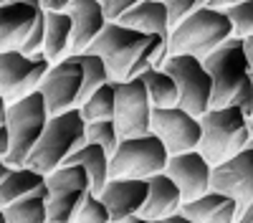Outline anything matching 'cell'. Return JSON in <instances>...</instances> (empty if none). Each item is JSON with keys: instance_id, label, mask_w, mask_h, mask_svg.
Segmentation results:
<instances>
[{"instance_id": "obj_1", "label": "cell", "mask_w": 253, "mask_h": 223, "mask_svg": "<svg viewBox=\"0 0 253 223\" xmlns=\"http://www.w3.org/2000/svg\"><path fill=\"white\" fill-rule=\"evenodd\" d=\"M89 51L107 61L112 81H129L142 76L147 69H160L165 64V58L170 56V38L142 33L122 26L119 20H109Z\"/></svg>"}, {"instance_id": "obj_2", "label": "cell", "mask_w": 253, "mask_h": 223, "mask_svg": "<svg viewBox=\"0 0 253 223\" xmlns=\"http://www.w3.org/2000/svg\"><path fill=\"white\" fill-rule=\"evenodd\" d=\"M203 64L213 79V107L236 104L253 119V74L246 53V38L233 36Z\"/></svg>"}, {"instance_id": "obj_3", "label": "cell", "mask_w": 253, "mask_h": 223, "mask_svg": "<svg viewBox=\"0 0 253 223\" xmlns=\"http://www.w3.org/2000/svg\"><path fill=\"white\" fill-rule=\"evenodd\" d=\"M233 36H236V26L228 10L205 5L195 13H190L187 18H182L170 31V53H190L205 61Z\"/></svg>"}, {"instance_id": "obj_4", "label": "cell", "mask_w": 253, "mask_h": 223, "mask_svg": "<svg viewBox=\"0 0 253 223\" xmlns=\"http://www.w3.org/2000/svg\"><path fill=\"white\" fill-rule=\"evenodd\" d=\"M200 125H203V139L198 150L208 157L213 168L238 155L253 139L251 117H246V112L236 104L213 107L200 117Z\"/></svg>"}, {"instance_id": "obj_5", "label": "cell", "mask_w": 253, "mask_h": 223, "mask_svg": "<svg viewBox=\"0 0 253 223\" xmlns=\"http://www.w3.org/2000/svg\"><path fill=\"white\" fill-rule=\"evenodd\" d=\"M84 145H86V119H84L81 109L53 114L26 165L48 175L61 165H66V160Z\"/></svg>"}, {"instance_id": "obj_6", "label": "cell", "mask_w": 253, "mask_h": 223, "mask_svg": "<svg viewBox=\"0 0 253 223\" xmlns=\"http://www.w3.org/2000/svg\"><path fill=\"white\" fill-rule=\"evenodd\" d=\"M48 104H46V96L41 91H33L23 99L13 101V104H5L3 112V122L10 130V152L3 157V162L8 165H26L31 152L36 150L41 134L46 132L48 127Z\"/></svg>"}, {"instance_id": "obj_7", "label": "cell", "mask_w": 253, "mask_h": 223, "mask_svg": "<svg viewBox=\"0 0 253 223\" xmlns=\"http://www.w3.org/2000/svg\"><path fill=\"white\" fill-rule=\"evenodd\" d=\"M177 81L180 89V107L190 114L203 117L213 109V79L205 69L203 58L190 53H170L160 66Z\"/></svg>"}, {"instance_id": "obj_8", "label": "cell", "mask_w": 253, "mask_h": 223, "mask_svg": "<svg viewBox=\"0 0 253 223\" xmlns=\"http://www.w3.org/2000/svg\"><path fill=\"white\" fill-rule=\"evenodd\" d=\"M170 150L165 142L150 132L142 137H124L119 150L112 155V178H152L167 170Z\"/></svg>"}, {"instance_id": "obj_9", "label": "cell", "mask_w": 253, "mask_h": 223, "mask_svg": "<svg viewBox=\"0 0 253 223\" xmlns=\"http://www.w3.org/2000/svg\"><path fill=\"white\" fill-rule=\"evenodd\" d=\"M51 66L53 61L43 51L33 56L23 51H0V91H3V101L13 104V101L33 91H41V84H43Z\"/></svg>"}, {"instance_id": "obj_10", "label": "cell", "mask_w": 253, "mask_h": 223, "mask_svg": "<svg viewBox=\"0 0 253 223\" xmlns=\"http://www.w3.org/2000/svg\"><path fill=\"white\" fill-rule=\"evenodd\" d=\"M48 188V223H74L81 203L94 190L91 175L81 165H61L46 175Z\"/></svg>"}, {"instance_id": "obj_11", "label": "cell", "mask_w": 253, "mask_h": 223, "mask_svg": "<svg viewBox=\"0 0 253 223\" xmlns=\"http://www.w3.org/2000/svg\"><path fill=\"white\" fill-rule=\"evenodd\" d=\"M117 84V112L114 122L117 130L124 137H142L152 132V112L155 104L150 99L144 79H129V81H114Z\"/></svg>"}, {"instance_id": "obj_12", "label": "cell", "mask_w": 253, "mask_h": 223, "mask_svg": "<svg viewBox=\"0 0 253 223\" xmlns=\"http://www.w3.org/2000/svg\"><path fill=\"white\" fill-rule=\"evenodd\" d=\"M152 132L165 142V147L170 150V155L198 150L200 139H203L200 117L190 114L182 107H155Z\"/></svg>"}, {"instance_id": "obj_13", "label": "cell", "mask_w": 253, "mask_h": 223, "mask_svg": "<svg viewBox=\"0 0 253 223\" xmlns=\"http://www.w3.org/2000/svg\"><path fill=\"white\" fill-rule=\"evenodd\" d=\"M81 89H84V69L71 56L53 64L43 79V84H41V94L46 96L51 117L63 114L69 109H79L81 107Z\"/></svg>"}, {"instance_id": "obj_14", "label": "cell", "mask_w": 253, "mask_h": 223, "mask_svg": "<svg viewBox=\"0 0 253 223\" xmlns=\"http://www.w3.org/2000/svg\"><path fill=\"white\" fill-rule=\"evenodd\" d=\"M210 190L230 195L241 211L253 200V142H248V147H243L238 155L213 168Z\"/></svg>"}, {"instance_id": "obj_15", "label": "cell", "mask_w": 253, "mask_h": 223, "mask_svg": "<svg viewBox=\"0 0 253 223\" xmlns=\"http://www.w3.org/2000/svg\"><path fill=\"white\" fill-rule=\"evenodd\" d=\"M165 173L177 182L185 203L205 195L210 190V180H213V165H210L208 157L200 150L170 155V162H167Z\"/></svg>"}, {"instance_id": "obj_16", "label": "cell", "mask_w": 253, "mask_h": 223, "mask_svg": "<svg viewBox=\"0 0 253 223\" xmlns=\"http://www.w3.org/2000/svg\"><path fill=\"white\" fill-rule=\"evenodd\" d=\"M147 195H150V178H112L101 190V200L109 206L112 223L139 216Z\"/></svg>"}, {"instance_id": "obj_17", "label": "cell", "mask_w": 253, "mask_h": 223, "mask_svg": "<svg viewBox=\"0 0 253 223\" xmlns=\"http://www.w3.org/2000/svg\"><path fill=\"white\" fill-rule=\"evenodd\" d=\"M43 8L20 3V0H3L0 3V51H20L28 36L33 33Z\"/></svg>"}, {"instance_id": "obj_18", "label": "cell", "mask_w": 253, "mask_h": 223, "mask_svg": "<svg viewBox=\"0 0 253 223\" xmlns=\"http://www.w3.org/2000/svg\"><path fill=\"white\" fill-rule=\"evenodd\" d=\"M69 15L74 20V53L89 51L104 26L109 23L101 0H76L69 8Z\"/></svg>"}, {"instance_id": "obj_19", "label": "cell", "mask_w": 253, "mask_h": 223, "mask_svg": "<svg viewBox=\"0 0 253 223\" xmlns=\"http://www.w3.org/2000/svg\"><path fill=\"white\" fill-rule=\"evenodd\" d=\"M46 190V175L38 173L28 165H8L0 160V206H10V203Z\"/></svg>"}, {"instance_id": "obj_20", "label": "cell", "mask_w": 253, "mask_h": 223, "mask_svg": "<svg viewBox=\"0 0 253 223\" xmlns=\"http://www.w3.org/2000/svg\"><path fill=\"white\" fill-rule=\"evenodd\" d=\"M182 213H187L195 223H236L241 216L238 203L218 190H208L205 195L182 203Z\"/></svg>"}, {"instance_id": "obj_21", "label": "cell", "mask_w": 253, "mask_h": 223, "mask_svg": "<svg viewBox=\"0 0 253 223\" xmlns=\"http://www.w3.org/2000/svg\"><path fill=\"white\" fill-rule=\"evenodd\" d=\"M182 190L177 188V182L167 175V173H157L150 178V195L139 216L144 218H155V221H165L172 213L182 211Z\"/></svg>"}, {"instance_id": "obj_22", "label": "cell", "mask_w": 253, "mask_h": 223, "mask_svg": "<svg viewBox=\"0 0 253 223\" xmlns=\"http://www.w3.org/2000/svg\"><path fill=\"white\" fill-rule=\"evenodd\" d=\"M119 23L142 33H157L167 38H170V31H172L170 8L165 5V0H142L139 5H134L132 10H126L119 18Z\"/></svg>"}, {"instance_id": "obj_23", "label": "cell", "mask_w": 253, "mask_h": 223, "mask_svg": "<svg viewBox=\"0 0 253 223\" xmlns=\"http://www.w3.org/2000/svg\"><path fill=\"white\" fill-rule=\"evenodd\" d=\"M43 53L58 64L74 53V20L69 10H46V44Z\"/></svg>"}, {"instance_id": "obj_24", "label": "cell", "mask_w": 253, "mask_h": 223, "mask_svg": "<svg viewBox=\"0 0 253 223\" xmlns=\"http://www.w3.org/2000/svg\"><path fill=\"white\" fill-rule=\"evenodd\" d=\"M66 165H81L84 170H86L91 175V188L96 195H101V190L107 188V182L112 180V155L99 147V145H91V142H86L84 147H79L69 160Z\"/></svg>"}, {"instance_id": "obj_25", "label": "cell", "mask_w": 253, "mask_h": 223, "mask_svg": "<svg viewBox=\"0 0 253 223\" xmlns=\"http://www.w3.org/2000/svg\"><path fill=\"white\" fill-rule=\"evenodd\" d=\"M3 223H48V188L3 206Z\"/></svg>"}, {"instance_id": "obj_26", "label": "cell", "mask_w": 253, "mask_h": 223, "mask_svg": "<svg viewBox=\"0 0 253 223\" xmlns=\"http://www.w3.org/2000/svg\"><path fill=\"white\" fill-rule=\"evenodd\" d=\"M71 58L84 69V89H81V104L86 101L99 87L109 84L112 81V74H109V66L99 53H91V51H84V53H71Z\"/></svg>"}, {"instance_id": "obj_27", "label": "cell", "mask_w": 253, "mask_h": 223, "mask_svg": "<svg viewBox=\"0 0 253 223\" xmlns=\"http://www.w3.org/2000/svg\"><path fill=\"white\" fill-rule=\"evenodd\" d=\"M147 91H150V99L155 107H180V89L177 81L167 74L165 69H147L142 74Z\"/></svg>"}, {"instance_id": "obj_28", "label": "cell", "mask_w": 253, "mask_h": 223, "mask_svg": "<svg viewBox=\"0 0 253 223\" xmlns=\"http://www.w3.org/2000/svg\"><path fill=\"white\" fill-rule=\"evenodd\" d=\"M79 109H81V114H84L86 122L114 119V112H117V84L109 81V84L99 87Z\"/></svg>"}, {"instance_id": "obj_29", "label": "cell", "mask_w": 253, "mask_h": 223, "mask_svg": "<svg viewBox=\"0 0 253 223\" xmlns=\"http://www.w3.org/2000/svg\"><path fill=\"white\" fill-rule=\"evenodd\" d=\"M86 142L91 145L104 147L109 155H114L119 150V142L122 134L117 130V122L114 119H99V122H86Z\"/></svg>"}, {"instance_id": "obj_30", "label": "cell", "mask_w": 253, "mask_h": 223, "mask_svg": "<svg viewBox=\"0 0 253 223\" xmlns=\"http://www.w3.org/2000/svg\"><path fill=\"white\" fill-rule=\"evenodd\" d=\"M74 223H112L109 206L101 200V195H96V193L91 190V193L86 195V200L81 203V208H79Z\"/></svg>"}, {"instance_id": "obj_31", "label": "cell", "mask_w": 253, "mask_h": 223, "mask_svg": "<svg viewBox=\"0 0 253 223\" xmlns=\"http://www.w3.org/2000/svg\"><path fill=\"white\" fill-rule=\"evenodd\" d=\"M228 15L236 26V36H241V38L253 36V0H246V3H241L236 8H228Z\"/></svg>"}, {"instance_id": "obj_32", "label": "cell", "mask_w": 253, "mask_h": 223, "mask_svg": "<svg viewBox=\"0 0 253 223\" xmlns=\"http://www.w3.org/2000/svg\"><path fill=\"white\" fill-rule=\"evenodd\" d=\"M210 0H165V5L170 8V20H172V28L180 23L182 18H187L190 13H195L200 8H205Z\"/></svg>"}, {"instance_id": "obj_33", "label": "cell", "mask_w": 253, "mask_h": 223, "mask_svg": "<svg viewBox=\"0 0 253 223\" xmlns=\"http://www.w3.org/2000/svg\"><path fill=\"white\" fill-rule=\"evenodd\" d=\"M101 3H104V10H107L109 20H119L126 10H132L134 5H139L142 0H101Z\"/></svg>"}, {"instance_id": "obj_34", "label": "cell", "mask_w": 253, "mask_h": 223, "mask_svg": "<svg viewBox=\"0 0 253 223\" xmlns=\"http://www.w3.org/2000/svg\"><path fill=\"white\" fill-rule=\"evenodd\" d=\"M0 160H3L8 152H10V130H8V125L3 122V125H0Z\"/></svg>"}, {"instance_id": "obj_35", "label": "cell", "mask_w": 253, "mask_h": 223, "mask_svg": "<svg viewBox=\"0 0 253 223\" xmlns=\"http://www.w3.org/2000/svg\"><path fill=\"white\" fill-rule=\"evenodd\" d=\"M76 0H43V10H69Z\"/></svg>"}, {"instance_id": "obj_36", "label": "cell", "mask_w": 253, "mask_h": 223, "mask_svg": "<svg viewBox=\"0 0 253 223\" xmlns=\"http://www.w3.org/2000/svg\"><path fill=\"white\" fill-rule=\"evenodd\" d=\"M241 3H246V0H210V8H218V10H228V8H236V5H241Z\"/></svg>"}, {"instance_id": "obj_37", "label": "cell", "mask_w": 253, "mask_h": 223, "mask_svg": "<svg viewBox=\"0 0 253 223\" xmlns=\"http://www.w3.org/2000/svg\"><path fill=\"white\" fill-rule=\"evenodd\" d=\"M236 223H253V200L248 203V206L241 211V216H238V221Z\"/></svg>"}, {"instance_id": "obj_38", "label": "cell", "mask_w": 253, "mask_h": 223, "mask_svg": "<svg viewBox=\"0 0 253 223\" xmlns=\"http://www.w3.org/2000/svg\"><path fill=\"white\" fill-rule=\"evenodd\" d=\"M165 223H195V221L190 218L187 213H182V211H180V213H172L170 218H165Z\"/></svg>"}, {"instance_id": "obj_39", "label": "cell", "mask_w": 253, "mask_h": 223, "mask_svg": "<svg viewBox=\"0 0 253 223\" xmlns=\"http://www.w3.org/2000/svg\"><path fill=\"white\" fill-rule=\"evenodd\" d=\"M246 53H248V61H251V74H253V36L246 38Z\"/></svg>"}, {"instance_id": "obj_40", "label": "cell", "mask_w": 253, "mask_h": 223, "mask_svg": "<svg viewBox=\"0 0 253 223\" xmlns=\"http://www.w3.org/2000/svg\"><path fill=\"white\" fill-rule=\"evenodd\" d=\"M122 223H165V221H155V218H144V216H134L129 221H122Z\"/></svg>"}, {"instance_id": "obj_41", "label": "cell", "mask_w": 253, "mask_h": 223, "mask_svg": "<svg viewBox=\"0 0 253 223\" xmlns=\"http://www.w3.org/2000/svg\"><path fill=\"white\" fill-rule=\"evenodd\" d=\"M20 3H31V5H38V8H43V0H20Z\"/></svg>"}, {"instance_id": "obj_42", "label": "cell", "mask_w": 253, "mask_h": 223, "mask_svg": "<svg viewBox=\"0 0 253 223\" xmlns=\"http://www.w3.org/2000/svg\"><path fill=\"white\" fill-rule=\"evenodd\" d=\"M251 134H253V119H251Z\"/></svg>"}, {"instance_id": "obj_43", "label": "cell", "mask_w": 253, "mask_h": 223, "mask_svg": "<svg viewBox=\"0 0 253 223\" xmlns=\"http://www.w3.org/2000/svg\"><path fill=\"white\" fill-rule=\"evenodd\" d=\"M251 142H253V139H251Z\"/></svg>"}]
</instances>
